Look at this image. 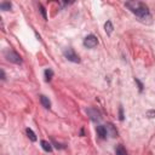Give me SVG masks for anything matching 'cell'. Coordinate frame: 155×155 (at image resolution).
I'll return each mask as SVG.
<instances>
[{
  "label": "cell",
  "mask_w": 155,
  "mask_h": 155,
  "mask_svg": "<svg viewBox=\"0 0 155 155\" xmlns=\"http://www.w3.org/2000/svg\"><path fill=\"white\" fill-rule=\"evenodd\" d=\"M126 7L133 13L136 15L140 21H144L145 19H150L151 16H150V11L148 8V6L144 4V2H140V1H127L126 4Z\"/></svg>",
  "instance_id": "obj_1"
},
{
  "label": "cell",
  "mask_w": 155,
  "mask_h": 155,
  "mask_svg": "<svg viewBox=\"0 0 155 155\" xmlns=\"http://www.w3.org/2000/svg\"><path fill=\"white\" fill-rule=\"evenodd\" d=\"M5 57H6V59L10 61L11 63H15V64H21V63H22L21 56H19L17 52L12 51V50L6 51V52H5Z\"/></svg>",
  "instance_id": "obj_2"
},
{
  "label": "cell",
  "mask_w": 155,
  "mask_h": 155,
  "mask_svg": "<svg viewBox=\"0 0 155 155\" xmlns=\"http://www.w3.org/2000/svg\"><path fill=\"white\" fill-rule=\"evenodd\" d=\"M98 44V39L94 36V35H87L85 39H84V46L87 47V48H93L96 47Z\"/></svg>",
  "instance_id": "obj_3"
},
{
  "label": "cell",
  "mask_w": 155,
  "mask_h": 155,
  "mask_svg": "<svg viewBox=\"0 0 155 155\" xmlns=\"http://www.w3.org/2000/svg\"><path fill=\"white\" fill-rule=\"evenodd\" d=\"M64 57H65L68 61L73 62V63H79V62H80L79 56L74 52V50H73L71 47H69V48H67V50L64 51Z\"/></svg>",
  "instance_id": "obj_4"
},
{
  "label": "cell",
  "mask_w": 155,
  "mask_h": 155,
  "mask_svg": "<svg viewBox=\"0 0 155 155\" xmlns=\"http://www.w3.org/2000/svg\"><path fill=\"white\" fill-rule=\"evenodd\" d=\"M86 113H87V115L90 116V119L92 121L97 122V121L101 120V113H99V110L97 108H87Z\"/></svg>",
  "instance_id": "obj_5"
},
{
  "label": "cell",
  "mask_w": 155,
  "mask_h": 155,
  "mask_svg": "<svg viewBox=\"0 0 155 155\" xmlns=\"http://www.w3.org/2000/svg\"><path fill=\"white\" fill-rule=\"evenodd\" d=\"M96 131H97V134L99 136V138H102V139L107 138L108 130H107V127H105V126H103V125H98V126H97V128H96Z\"/></svg>",
  "instance_id": "obj_6"
},
{
  "label": "cell",
  "mask_w": 155,
  "mask_h": 155,
  "mask_svg": "<svg viewBox=\"0 0 155 155\" xmlns=\"http://www.w3.org/2000/svg\"><path fill=\"white\" fill-rule=\"evenodd\" d=\"M40 102H41V104H42L44 108L50 109V107H51V102H50V99H48L46 96L41 94V96H40Z\"/></svg>",
  "instance_id": "obj_7"
},
{
  "label": "cell",
  "mask_w": 155,
  "mask_h": 155,
  "mask_svg": "<svg viewBox=\"0 0 155 155\" xmlns=\"http://www.w3.org/2000/svg\"><path fill=\"white\" fill-rule=\"evenodd\" d=\"M40 144H41V148H42L45 151H47V153H51V151H52V144H51L50 142H47V140H41Z\"/></svg>",
  "instance_id": "obj_8"
},
{
  "label": "cell",
  "mask_w": 155,
  "mask_h": 155,
  "mask_svg": "<svg viewBox=\"0 0 155 155\" xmlns=\"http://www.w3.org/2000/svg\"><path fill=\"white\" fill-rule=\"evenodd\" d=\"M115 154H116V155H127V151H126V149H125L121 144H119V145H116V148H115Z\"/></svg>",
  "instance_id": "obj_9"
},
{
  "label": "cell",
  "mask_w": 155,
  "mask_h": 155,
  "mask_svg": "<svg viewBox=\"0 0 155 155\" xmlns=\"http://www.w3.org/2000/svg\"><path fill=\"white\" fill-rule=\"evenodd\" d=\"M25 133H27L28 138H29L31 142H35V140H36V136H35V133L33 132V130H31V128H29V127H28V128L25 130Z\"/></svg>",
  "instance_id": "obj_10"
},
{
  "label": "cell",
  "mask_w": 155,
  "mask_h": 155,
  "mask_svg": "<svg viewBox=\"0 0 155 155\" xmlns=\"http://www.w3.org/2000/svg\"><path fill=\"white\" fill-rule=\"evenodd\" d=\"M44 74H45V81H47V82H48V81H51V79H52V76H53V70L48 68V69H46V70H45V73H44Z\"/></svg>",
  "instance_id": "obj_11"
},
{
  "label": "cell",
  "mask_w": 155,
  "mask_h": 155,
  "mask_svg": "<svg viewBox=\"0 0 155 155\" xmlns=\"http://www.w3.org/2000/svg\"><path fill=\"white\" fill-rule=\"evenodd\" d=\"M11 7H12V5H11V2H8V1H2V2L0 4V8L4 10V11L11 10Z\"/></svg>",
  "instance_id": "obj_12"
},
{
  "label": "cell",
  "mask_w": 155,
  "mask_h": 155,
  "mask_svg": "<svg viewBox=\"0 0 155 155\" xmlns=\"http://www.w3.org/2000/svg\"><path fill=\"white\" fill-rule=\"evenodd\" d=\"M104 29H105V31H107V34H111V31H113V24H111V22L110 21H107L105 22V24H104Z\"/></svg>",
  "instance_id": "obj_13"
},
{
  "label": "cell",
  "mask_w": 155,
  "mask_h": 155,
  "mask_svg": "<svg viewBox=\"0 0 155 155\" xmlns=\"http://www.w3.org/2000/svg\"><path fill=\"white\" fill-rule=\"evenodd\" d=\"M107 128L110 130V132H111V137H116V136H117V132H116V130L114 128V126H113L111 124H109V125L107 126Z\"/></svg>",
  "instance_id": "obj_14"
},
{
  "label": "cell",
  "mask_w": 155,
  "mask_h": 155,
  "mask_svg": "<svg viewBox=\"0 0 155 155\" xmlns=\"http://www.w3.org/2000/svg\"><path fill=\"white\" fill-rule=\"evenodd\" d=\"M39 10H40V13L42 15V17H44V19H47V16H46V11H45V8H44V6L40 4L39 5Z\"/></svg>",
  "instance_id": "obj_15"
},
{
  "label": "cell",
  "mask_w": 155,
  "mask_h": 155,
  "mask_svg": "<svg viewBox=\"0 0 155 155\" xmlns=\"http://www.w3.org/2000/svg\"><path fill=\"white\" fill-rule=\"evenodd\" d=\"M145 115H147V117H149V119H154V117H155V110H148Z\"/></svg>",
  "instance_id": "obj_16"
},
{
  "label": "cell",
  "mask_w": 155,
  "mask_h": 155,
  "mask_svg": "<svg viewBox=\"0 0 155 155\" xmlns=\"http://www.w3.org/2000/svg\"><path fill=\"white\" fill-rule=\"evenodd\" d=\"M119 119H120V121L124 120V110H122V107L119 108Z\"/></svg>",
  "instance_id": "obj_17"
},
{
  "label": "cell",
  "mask_w": 155,
  "mask_h": 155,
  "mask_svg": "<svg viewBox=\"0 0 155 155\" xmlns=\"http://www.w3.org/2000/svg\"><path fill=\"white\" fill-rule=\"evenodd\" d=\"M52 143L54 144V147H56L57 149H64V148H65V145H64V144H59V143H56L54 140H52Z\"/></svg>",
  "instance_id": "obj_18"
},
{
  "label": "cell",
  "mask_w": 155,
  "mask_h": 155,
  "mask_svg": "<svg viewBox=\"0 0 155 155\" xmlns=\"http://www.w3.org/2000/svg\"><path fill=\"white\" fill-rule=\"evenodd\" d=\"M134 81L138 84V86H139V91H142V90H143V85H142V82H140L138 79H134Z\"/></svg>",
  "instance_id": "obj_19"
},
{
  "label": "cell",
  "mask_w": 155,
  "mask_h": 155,
  "mask_svg": "<svg viewBox=\"0 0 155 155\" xmlns=\"http://www.w3.org/2000/svg\"><path fill=\"white\" fill-rule=\"evenodd\" d=\"M0 73H1V79H2V80H5L6 78H5V73H4V70L1 69V71H0Z\"/></svg>",
  "instance_id": "obj_20"
}]
</instances>
